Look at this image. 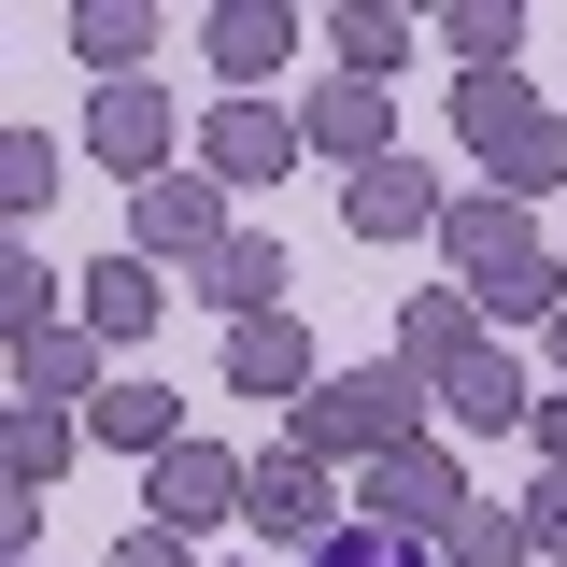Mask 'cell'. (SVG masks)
I'll use <instances>...</instances> for the list:
<instances>
[{
	"label": "cell",
	"instance_id": "obj_9",
	"mask_svg": "<svg viewBox=\"0 0 567 567\" xmlns=\"http://www.w3.org/2000/svg\"><path fill=\"white\" fill-rule=\"evenodd\" d=\"M298 142H312V156H341V185H354V171H383V156H398V114H383V85L327 71V85L298 100Z\"/></svg>",
	"mask_w": 567,
	"mask_h": 567
},
{
	"label": "cell",
	"instance_id": "obj_32",
	"mask_svg": "<svg viewBox=\"0 0 567 567\" xmlns=\"http://www.w3.org/2000/svg\"><path fill=\"white\" fill-rule=\"evenodd\" d=\"M29 567H43V554H29Z\"/></svg>",
	"mask_w": 567,
	"mask_h": 567
},
{
	"label": "cell",
	"instance_id": "obj_5",
	"mask_svg": "<svg viewBox=\"0 0 567 567\" xmlns=\"http://www.w3.org/2000/svg\"><path fill=\"white\" fill-rule=\"evenodd\" d=\"M227 241H241V227H227V185H213V171H156L128 199V256H156V270H213Z\"/></svg>",
	"mask_w": 567,
	"mask_h": 567
},
{
	"label": "cell",
	"instance_id": "obj_14",
	"mask_svg": "<svg viewBox=\"0 0 567 567\" xmlns=\"http://www.w3.org/2000/svg\"><path fill=\"white\" fill-rule=\"evenodd\" d=\"M483 341H496V327H483V298H468V284H412V298H398V354H412L425 383H440V369H468Z\"/></svg>",
	"mask_w": 567,
	"mask_h": 567
},
{
	"label": "cell",
	"instance_id": "obj_23",
	"mask_svg": "<svg viewBox=\"0 0 567 567\" xmlns=\"http://www.w3.org/2000/svg\"><path fill=\"white\" fill-rule=\"evenodd\" d=\"M425 29H440V43H454V58H468V71H496V58H511V43H525V0H440Z\"/></svg>",
	"mask_w": 567,
	"mask_h": 567
},
{
	"label": "cell",
	"instance_id": "obj_13",
	"mask_svg": "<svg viewBox=\"0 0 567 567\" xmlns=\"http://www.w3.org/2000/svg\"><path fill=\"white\" fill-rule=\"evenodd\" d=\"M440 213H454V199H440V185L412 171V142H398L383 171H354V185H341V227H354V241H425Z\"/></svg>",
	"mask_w": 567,
	"mask_h": 567
},
{
	"label": "cell",
	"instance_id": "obj_2",
	"mask_svg": "<svg viewBox=\"0 0 567 567\" xmlns=\"http://www.w3.org/2000/svg\"><path fill=\"white\" fill-rule=\"evenodd\" d=\"M425 398H440V383H425L412 354H383V369H327V383L284 412V440H298L312 468H383V454H412V440H425Z\"/></svg>",
	"mask_w": 567,
	"mask_h": 567
},
{
	"label": "cell",
	"instance_id": "obj_26",
	"mask_svg": "<svg viewBox=\"0 0 567 567\" xmlns=\"http://www.w3.org/2000/svg\"><path fill=\"white\" fill-rule=\"evenodd\" d=\"M0 199H14V213H43V199H58V142H43V128H14V142H0Z\"/></svg>",
	"mask_w": 567,
	"mask_h": 567
},
{
	"label": "cell",
	"instance_id": "obj_25",
	"mask_svg": "<svg viewBox=\"0 0 567 567\" xmlns=\"http://www.w3.org/2000/svg\"><path fill=\"white\" fill-rule=\"evenodd\" d=\"M0 327H14V341L58 327V270H43V256H0Z\"/></svg>",
	"mask_w": 567,
	"mask_h": 567
},
{
	"label": "cell",
	"instance_id": "obj_16",
	"mask_svg": "<svg viewBox=\"0 0 567 567\" xmlns=\"http://www.w3.org/2000/svg\"><path fill=\"white\" fill-rule=\"evenodd\" d=\"M156 312H171V284H156V256H100V270H85V312H71V327H85V341L114 354V341H142Z\"/></svg>",
	"mask_w": 567,
	"mask_h": 567
},
{
	"label": "cell",
	"instance_id": "obj_24",
	"mask_svg": "<svg viewBox=\"0 0 567 567\" xmlns=\"http://www.w3.org/2000/svg\"><path fill=\"white\" fill-rule=\"evenodd\" d=\"M525 554H539V525H525V511H496V496H468V525L440 539V567H525Z\"/></svg>",
	"mask_w": 567,
	"mask_h": 567
},
{
	"label": "cell",
	"instance_id": "obj_19",
	"mask_svg": "<svg viewBox=\"0 0 567 567\" xmlns=\"http://www.w3.org/2000/svg\"><path fill=\"white\" fill-rule=\"evenodd\" d=\"M14 398H29V412H58V398H85V412H100V341H85V327L14 341Z\"/></svg>",
	"mask_w": 567,
	"mask_h": 567
},
{
	"label": "cell",
	"instance_id": "obj_7",
	"mask_svg": "<svg viewBox=\"0 0 567 567\" xmlns=\"http://www.w3.org/2000/svg\"><path fill=\"white\" fill-rule=\"evenodd\" d=\"M241 525H256L270 554H327V539H341L354 511L327 496V468H312L298 440H270V454H256V496H241Z\"/></svg>",
	"mask_w": 567,
	"mask_h": 567
},
{
	"label": "cell",
	"instance_id": "obj_29",
	"mask_svg": "<svg viewBox=\"0 0 567 567\" xmlns=\"http://www.w3.org/2000/svg\"><path fill=\"white\" fill-rule=\"evenodd\" d=\"M114 567H199V539H171V525H128V554Z\"/></svg>",
	"mask_w": 567,
	"mask_h": 567
},
{
	"label": "cell",
	"instance_id": "obj_27",
	"mask_svg": "<svg viewBox=\"0 0 567 567\" xmlns=\"http://www.w3.org/2000/svg\"><path fill=\"white\" fill-rule=\"evenodd\" d=\"M298 567H440L425 539H383V525H341L327 554H298Z\"/></svg>",
	"mask_w": 567,
	"mask_h": 567
},
{
	"label": "cell",
	"instance_id": "obj_12",
	"mask_svg": "<svg viewBox=\"0 0 567 567\" xmlns=\"http://www.w3.org/2000/svg\"><path fill=\"white\" fill-rule=\"evenodd\" d=\"M171 142H185V114H171V100H156V85H100V100H85V156H114V171H142V185H156V171H171Z\"/></svg>",
	"mask_w": 567,
	"mask_h": 567
},
{
	"label": "cell",
	"instance_id": "obj_28",
	"mask_svg": "<svg viewBox=\"0 0 567 567\" xmlns=\"http://www.w3.org/2000/svg\"><path fill=\"white\" fill-rule=\"evenodd\" d=\"M525 525H539V554L567 567V468H539V483H525Z\"/></svg>",
	"mask_w": 567,
	"mask_h": 567
},
{
	"label": "cell",
	"instance_id": "obj_17",
	"mask_svg": "<svg viewBox=\"0 0 567 567\" xmlns=\"http://www.w3.org/2000/svg\"><path fill=\"white\" fill-rule=\"evenodd\" d=\"M284 284H298V270H284V241H270V227H241V241L199 270V298L227 312V327H256V312H284Z\"/></svg>",
	"mask_w": 567,
	"mask_h": 567
},
{
	"label": "cell",
	"instance_id": "obj_30",
	"mask_svg": "<svg viewBox=\"0 0 567 567\" xmlns=\"http://www.w3.org/2000/svg\"><path fill=\"white\" fill-rule=\"evenodd\" d=\"M525 440H539V468H567V383L539 398V425H525Z\"/></svg>",
	"mask_w": 567,
	"mask_h": 567
},
{
	"label": "cell",
	"instance_id": "obj_15",
	"mask_svg": "<svg viewBox=\"0 0 567 567\" xmlns=\"http://www.w3.org/2000/svg\"><path fill=\"white\" fill-rule=\"evenodd\" d=\"M440 412L468 425V440H496V425H539V383H525V354L483 341L468 369H440Z\"/></svg>",
	"mask_w": 567,
	"mask_h": 567
},
{
	"label": "cell",
	"instance_id": "obj_11",
	"mask_svg": "<svg viewBox=\"0 0 567 567\" xmlns=\"http://www.w3.org/2000/svg\"><path fill=\"white\" fill-rule=\"evenodd\" d=\"M199 58L227 71V100H256V85L298 58V14H284V0H213V14H199Z\"/></svg>",
	"mask_w": 567,
	"mask_h": 567
},
{
	"label": "cell",
	"instance_id": "obj_6",
	"mask_svg": "<svg viewBox=\"0 0 567 567\" xmlns=\"http://www.w3.org/2000/svg\"><path fill=\"white\" fill-rule=\"evenodd\" d=\"M241 496H256V468H241L227 440H171V454L142 468V511H156L171 539H199V525H241Z\"/></svg>",
	"mask_w": 567,
	"mask_h": 567
},
{
	"label": "cell",
	"instance_id": "obj_18",
	"mask_svg": "<svg viewBox=\"0 0 567 567\" xmlns=\"http://www.w3.org/2000/svg\"><path fill=\"white\" fill-rule=\"evenodd\" d=\"M327 43H341V71H354V85H383V71L425 43V14H398V0H327Z\"/></svg>",
	"mask_w": 567,
	"mask_h": 567
},
{
	"label": "cell",
	"instance_id": "obj_20",
	"mask_svg": "<svg viewBox=\"0 0 567 567\" xmlns=\"http://www.w3.org/2000/svg\"><path fill=\"white\" fill-rule=\"evenodd\" d=\"M71 440H85L71 412H29V398H14V425H0V496H29V511H43V483L71 468Z\"/></svg>",
	"mask_w": 567,
	"mask_h": 567
},
{
	"label": "cell",
	"instance_id": "obj_31",
	"mask_svg": "<svg viewBox=\"0 0 567 567\" xmlns=\"http://www.w3.org/2000/svg\"><path fill=\"white\" fill-rule=\"evenodd\" d=\"M539 341H554V383H567V312H554V327H539Z\"/></svg>",
	"mask_w": 567,
	"mask_h": 567
},
{
	"label": "cell",
	"instance_id": "obj_8",
	"mask_svg": "<svg viewBox=\"0 0 567 567\" xmlns=\"http://www.w3.org/2000/svg\"><path fill=\"white\" fill-rule=\"evenodd\" d=\"M298 156H312V142H298L284 100H213V114H199V171H213V185H284Z\"/></svg>",
	"mask_w": 567,
	"mask_h": 567
},
{
	"label": "cell",
	"instance_id": "obj_10",
	"mask_svg": "<svg viewBox=\"0 0 567 567\" xmlns=\"http://www.w3.org/2000/svg\"><path fill=\"white\" fill-rule=\"evenodd\" d=\"M312 383H327V354H312V327H298V312L227 327V398H284V412H298Z\"/></svg>",
	"mask_w": 567,
	"mask_h": 567
},
{
	"label": "cell",
	"instance_id": "obj_3",
	"mask_svg": "<svg viewBox=\"0 0 567 567\" xmlns=\"http://www.w3.org/2000/svg\"><path fill=\"white\" fill-rule=\"evenodd\" d=\"M454 142L496 171V199H554L567 185V114L525 100V71H454Z\"/></svg>",
	"mask_w": 567,
	"mask_h": 567
},
{
	"label": "cell",
	"instance_id": "obj_4",
	"mask_svg": "<svg viewBox=\"0 0 567 567\" xmlns=\"http://www.w3.org/2000/svg\"><path fill=\"white\" fill-rule=\"evenodd\" d=\"M354 525H383V539H454L468 525V454L454 440H412V454H383V468H354Z\"/></svg>",
	"mask_w": 567,
	"mask_h": 567
},
{
	"label": "cell",
	"instance_id": "obj_22",
	"mask_svg": "<svg viewBox=\"0 0 567 567\" xmlns=\"http://www.w3.org/2000/svg\"><path fill=\"white\" fill-rule=\"evenodd\" d=\"M71 58H100V85H128V58H156V14L142 0H85L71 14Z\"/></svg>",
	"mask_w": 567,
	"mask_h": 567
},
{
	"label": "cell",
	"instance_id": "obj_1",
	"mask_svg": "<svg viewBox=\"0 0 567 567\" xmlns=\"http://www.w3.org/2000/svg\"><path fill=\"white\" fill-rule=\"evenodd\" d=\"M440 256H454V284L483 298V327H554V312H567V256L539 241V213L496 199V185L440 213Z\"/></svg>",
	"mask_w": 567,
	"mask_h": 567
},
{
	"label": "cell",
	"instance_id": "obj_21",
	"mask_svg": "<svg viewBox=\"0 0 567 567\" xmlns=\"http://www.w3.org/2000/svg\"><path fill=\"white\" fill-rule=\"evenodd\" d=\"M85 425H100L114 454H142V468L185 440V425H171V383H100V412H85Z\"/></svg>",
	"mask_w": 567,
	"mask_h": 567
}]
</instances>
